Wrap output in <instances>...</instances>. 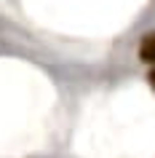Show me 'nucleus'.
Returning a JSON list of instances; mask_svg holds the SVG:
<instances>
[{
    "mask_svg": "<svg viewBox=\"0 0 155 158\" xmlns=\"http://www.w3.org/2000/svg\"><path fill=\"white\" fill-rule=\"evenodd\" d=\"M139 59H142L145 64L155 67V30L147 32V35H142V40H139Z\"/></svg>",
    "mask_w": 155,
    "mask_h": 158,
    "instance_id": "nucleus-1",
    "label": "nucleus"
},
{
    "mask_svg": "<svg viewBox=\"0 0 155 158\" xmlns=\"http://www.w3.org/2000/svg\"><path fill=\"white\" fill-rule=\"evenodd\" d=\"M147 81H150V86L155 89V70H150V75H147Z\"/></svg>",
    "mask_w": 155,
    "mask_h": 158,
    "instance_id": "nucleus-2",
    "label": "nucleus"
}]
</instances>
